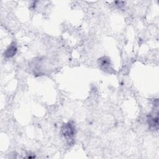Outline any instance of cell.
Segmentation results:
<instances>
[{"label":"cell","mask_w":159,"mask_h":159,"mask_svg":"<svg viewBox=\"0 0 159 159\" xmlns=\"http://www.w3.org/2000/svg\"><path fill=\"white\" fill-rule=\"evenodd\" d=\"M61 130L63 137L66 139H71L76 134L75 126L72 122H68L63 124Z\"/></svg>","instance_id":"1"},{"label":"cell","mask_w":159,"mask_h":159,"mask_svg":"<svg viewBox=\"0 0 159 159\" xmlns=\"http://www.w3.org/2000/svg\"><path fill=\"white\" fill-rule=\"evenodd\" d=\"M98 64L101 69L106 72L110 73L111 71L112 70L111 66L110 60L107 57H102L100 58H99Z\"/></svg>","instance_id":"2"},{"label":"cell","mask_w":159,"mask_h":159,"mask_svg":"<svg viewBox=\"0 0 159 159\" xmlns=\"http://www.w3.org/2000/svg\"><path fill=\"white\" fill-rule=\"evenodd\" d=\"M158 112L156 113L155 115L153 116L152 114H150L148 116L147 122L148 124L149 127L152 130H158Z\"/></svg>","instance_id":"3"},{"label":"cell","mask_w":159,"mask_h":159,"mask_svg":"<svg viewBox=\"0 0 159 159\" xmlns=\"http://www.w3.org/2000/svg\"><path fill=\"white\" fill-rule=\"evenodd\" d=\"M17 46L15 42H12L6 50L4 55L6 58H11L14 57L17 52Z\"/></svg>","instance_id":"4"}]
</instances>
